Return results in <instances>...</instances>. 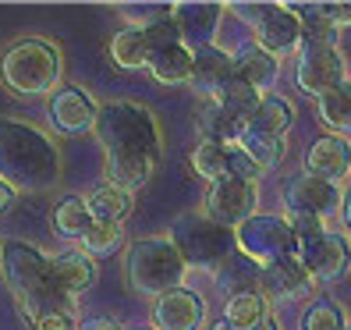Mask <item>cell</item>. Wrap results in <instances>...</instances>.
Here are the masks:
<instances>
[{"instance_id":"cell-1","label":"cell","mask_w":351,"mask_h":330,"mask_svg":"<svg viewBox=\"0 0 351 330\" xmlns=\"http://www.w3.org/2000/svg\"><path fill=\"white\" fill-rule=\"evenodd\" d=\"M0 266H4L8 287L14 292L18 305H22L32 320H39L43 313H53V309H64L50 292V281H47L50 259L39 249H32L25 241H8V245H0Z\"/></svg>"},{"instance_id":"cell-2","label":"cell","mask_w":351,"mask_h":330,"mask_svg":"<svg viewBox=\"0 0 351 330\" xmlns=\"http://www.w3.org/2000/svg\"><path fill=\"white\" fill-rule=\"evenodd\" d=\"M0 82L18 96H47L60 82V54L47 39H18L0 57Z\"/></svg>"},{"instance_id":"cell-3","label":"cell","mask_w":351,"mask_h":330,"mask_svg":"<svg viewBox=\"0 0 351 330\" xmlns=\"http://www.w3.org/2000/svg\"><path fill=\"white\" fill-rule=\"evenodd\" d=\"M184 259L174 249L171 238H138L128 249V284L142 298H160L181 287L184 281Z\"/></svg>"},{"instance_id":"cell-4","label":"cell","mask_w":351,"mask_h":330,"mask_svg":"<svg viewBox=\"0 0 351 330\" xmlns=\"http://www.w3.org/2000/svg\"><path fill=\"white\" fill-rule=\"evenodd\" d=\"M93 132H96V139L103 142L107 153H142L149 160L160 156V132L153 125L149 110L132 107V103L99 107Z\"/></svg>"},{"instance_id":"cell-5","label":"cell","mask_w":351,"mask_h":330,"mask_svg":"<svg viewBox=\"0 0 351 330\" xmlns=\"http://www.w3.org/2000/svg\"><path fill=\"white\" fill-rule=\"evenodd\" d=\"M142 32H146V47H149L146 68L153 71L156 82H163V86H181V82L192 78V50L184 47V32L171 14L149 22Z\"/></svg>"},{"instance_id":"cell-6","label":"cell","mask_w":351,"mask_h":330,"mask_svg":"<svg viewBox=\"0 0 351 330\" xmlns=\"http://www.w3.org/2000/svg\"><path fill=\"white\" fill-rule=\"evenodd\" d=\"M171 241H174V249L181 252L184 263H199V266H206V270L223 266L234 252L231 231L213 224L210 217H181Z\"/></svg>"},{"instance_id":"cell-7","label":"cell","mask_w":351,"mask_h":330,"mask_svg":"<svg viewBox=\"0 0 351 330\" xmlns=\"http://www.w3.org/2000/svg\"><path fill=\"white\" fill-rule=\"evenodd\" d=\"M238 249L245 252V259L256 263L259 270L270 266L284 256H295V238H291V224L284 217H266V213H252L249 220L238 228L234 235Z\"/></svg>"},{"instance_id":"cell-8","label":"cell","mask_w":351,"mask_h":330,"mask_svg":"<svg viewBox=\"0 0 351 330\" xmlns=\"http://www.w3.org/2000/svg\"><path fill=\"white\" fill-rule=\"evenodd\" d=\"M256 213V181L220 174L206 192V217L220 228H241Z\"/></svg>"},{"instance_id":"cell-9","label":"cell","mask_w":351,"mask_h":330,"mask_svg":"<svg viewBox=\"0 0 351 330\" xmlns=\"http://www.w3.org/2000/svg\"><path fill=\"white\" fill-rule=\"evenodd\" d=\"M298 89L308 96H323L330 89H337L344 82V57L334 43H308L302 39V54H298Z\"/></svg>"},{"instance_id":"cell-10","label":"cell","mask_w":351,"mask_h":330,"mask_svg":"<svg viewBox=\"0 0 351 330\" xmlns=\"http://www.w3.org/2000/svg\"><path fill=\"white\" fill-rule=\"evenodd\" d=\"M341 202H344L341 185L313 178V174L295 178L284 192V206L291 217H313V220H323V224L341 213Z\"/></svg>"},{"instance_id":"cell-11","label":"cell","mask_w":351,"mask_h":330,"mask_svg":"<svg viewBox=\"0 0 351 330\" xmlns=\"http://www.w3.org/2000/svg\"><path fill=\"white\" fill-rule=\"evenodd\" d=\"M96 274H99V270H96V259L86 256L82 249H71V252H60V256L50 259L47 281H50L53 298L68 309V302H71L75 295H82L86 287L96 284Z\"/></svg>"},{"instance_id":"cell-12","label":"cell","mask_w":351,"mask_h":330,"mask_svg":"<svg viewBox=\"0 0 351 330\" xmlns=\"http://www.w3.org/2000/svg\"><path fill=\"white\" fill-rule=\"evenodd\" d=\"M96 114H99L96 99L78 86H57L53 96H50V121H53V128L64 132V135L93 132Z\"/></svg>"},{"instance_id":"cell-13","label":"cell","mask_w":351,"mask_h":330,"mask_svg":"<svg viewBox=\"0 0 351 330\" xmlns=\"http://www.w3.org/2000/svg\"><path fill=\"white\" fill-rule=\"evenodd\" d=\"M153 323H156V330H202L206 302L195 292H189V287H174V292L156 298Z\"/></svg>"},{"instance_id":"cell-14","label":"cell","mask_w":351,"mask_h":330,"mask_svg":"<svg viewBox=\"0 0 351 330\" xmlns=\"http://www.w3.org/2000/svg\"><path fill=\"white\" fill-rule=\"evenodd\" d=\"M313 292V274L298 256H284L259 270V295H277V298H298Z\"/></svg>"},{"instance_id":"cell-15","label":"cell","mask_w":351,"mask_h":330,"mask_svg":"<svg viewBox=\"0 0 351 330\" xmlns=\"http://www.w3.org/2000/svg\"><path fill=\"white\" fill-rule=\"evenodd\" d=\"M351 167V139L341 135H323L316 139L305 153V174L323 178V181H341Z\"/></svg>"},{"instance_id":"cell-16","label":"cell","mask_w":351,"mask_h":330,"mask_svg":"<svg viewBox=\"0 0 351 330\" xmlns=\"http://www.w3.org/2000/svg\"><path fill=\"white\" fill-rule=\"evenodd\" d=\"M234 78V60H231V54H223V50H217V47H199L195 54H192V86L206 96V99H213L217 96V89L223 86V82H231Z\"/></svg>"},{"instance_id":"cell-17","label":"cell","mask_w":351,"mask_h":330,"mask_svg":"<svg viewBox=\"0 0 351 330\" xmlns=\"http://www.w3.org/2000/svg\"><path fill=\"white\" fill-rule=\"evenodd\" d=\"M313 281H341L351 270V241L341 231H326V238L319 241V249L305 259Z\"/></svg>"},{"instance_id":"cell-18","label":"cell","mask_w":351,"mask_h":330,"mask_svg":"<svg viewBox=\"0 0 351 330\" xmlns=\"http://www.w3.org/2000/svg\"><path fill=\"white\" fill-rule=\"evenodd\" d=\"M256 36H259V47L270 54V57L291 54V50L302 47V29L295 22V14L287 11V8H280V4H274L270 14H266L263 22L256 25Z\"/></svg>"},{"instance_id":"cell-19","label":"cell","mask_w":351,"mask_h":330,"mask_svg":"<svg viewBox=\"0 0 351 330\" xmlns=\"http://www.w3.org/2000/svg\"><path fill=\"white\" fill-rule=\"evenodd\" d=\"M231 60H234V75L245 82V86H252L259 96L270 89L274 82H277V75H280L277 71V57H270L259 43H245Z\"/></svg>"},{"instance_id":"cell-20","label":"cell","mask_w":351,"mask_h":330,"mask_svg":"<svg viewBox=\"0 0 351 330\" xmlns=\"http://www.w3.org/2000/svg\"><path fill=\"white\" fill-rule=\"evenodd\" d=\"M153 163L156 160L142 156V153H107V181L114 185V189L132 196V192H138L142 185L149 181Z\"/></svg>"},{"instance_id":"cell-21","label":"cell","mask_w":351,"mask_h":330,"mask_svg":"<svg viewBox=\"0 0 351 330\" xmlns=\"http://www.w3.org/2000/svg\"><path fill=\"white\" fill-rule=\"evenodd\" d=\"M195 125H199V135H202L199 142L231 146V142H238V135H241V128H245V121H238L234 114H227L217 99H202Z\"/></svg>"},{"instance_id":"cell-22","label":"cell","mask_w":351,"mask_h":330,"mask_svg":"<svg viewBox=\"0 0 351 330\" xmlns=\"http://www.w3.org/2000/svg\"><path fill=\"white\" fill-rule=\"evenodd\" d=\"M245 125L256 128V132L280 135V139H284V132L295 125V107H291V103H287L284 96L263 93V96H259V103H256V110H252V117L245 121Z\"/></svg>"},{"instance_id":"cell-23","label":"cell","mask_w":351,"mask_h":330,"mask_svg":"<svg viewBox=\"0 0 351 330\" xmlns=\"http://www.w3.org/2000/svg\"><path fill=\"white\" fill-rule=\"evenodd\" d=\"M82 202H86L93 224H114V228H121L132 213V196L114 189V185H103V189L89 192V199H82Z\"/></svg>"},{"instance_id":"cell-24","label":"cell","mask_w":351,"mask_h":330,"mask_svg":"<svg viewBox=\"0 0 351 330\" xmlns=\"http://www.w3.org/2000/svg\"><path fill=\"white\" fill-rule=\"evenodd\" d=\"M234 146L249 156V163H252L256 171L277 167L280 156H284V139H280V135H266V132H256V128H249V125L241 128V135H238Z\"/></svg>"},{"instance_id":"cell-25","label":"cell","mask_w":351,"mask_h":330,"mask_svg":"<svg viewBox=\"0 0 351 330\" xmlns=\"http://www.w3.org/2000/svg\"><path fill=\"white\" fill-rule=\"evenodd\" d=\"M110 60H114L121 71H138V68H146V60H149L146 32L135 29V25L114 32V39H110Z\"/></svg>"},{"instance_id":"cell-26","label":"cell","mask_w":351,"mask_h":330,"mask_svg":"<svg viewBox=\"0 0 351 330\" xmlns=\"http://www.w3.org/2000/svg\"><path fill=\"white\" fill-rule=\"evenodd\" d=\"M319 117L326 121L330 135H341L348 139L351 132V82L344 78L337 89H330L319 96Z\"/></svg>"},{"instance_id":"cell-27","label":"cell","mask_w":351,"mask_h":330,"mask_svg":"<svg viewBox=\"0 0 351 330\" xmlns=\"http://www.w3.org/2000/svg\"><path fill=\"white\" fill-rule=\"evenodd\" d=\"M266 316H270V302L259 295V287H256V292H238L231 302H227V309H223V323H231L238 330H252Z\"/></svg>"},{"instance_id":"cell-28","label":"cell","mask_w":351,"mask_h":330,"mask_svg":"<svg viewBox=\"0 0 351 330\" xmlns=\"http://www.w3.org/2000/svg\"><path fill=\"white\" fill-rule=\"evenodd\" d=\"M50 224H53V231L57 235H64V238H82L89 228H93V217L86 210V202L68 196V199H60L53 206V213H50Z\"/></svg>"},{"instance_id":"cell-29","label":"cell","mask_w":351,"mask_h":330,"mask_svg":"<svg viewBox=\"0 0 351 330\" xmlns=\"http://www.w3.org/2000/svg\"><path fill=\"white\" fill-rule=\"evenodd\" d=\"M220 107L227 110V114H234L238 121H249L252 117V110H256V103H259V93L252 89V86H245V82L234 75L231 82H223V86L217 89V96H213Z\"/></svg>"},{"instance_id":"cell-30","label":"cell","mask_w":351,"mask_h":330,"mask_svg":"<svg viewBox=\"0 0 351 330\" xmlns=\"http://www.w3.org/2000/svg\"><path fill=\"white\" fill-rule=\"evenodd\" d=\"M295 14V22L302 29V39H308V43H334L337 47V29L323 18L319 8H308V4H295V8H287Z\"/></svg>"},{"instance_id":"cell-31","label":"cell","mask_w":351,"mask_h":330,"mask_svg":"<svg viewBox=\"0 0 351 330\" xmlns=\"http://www.w3.org/2000/svg\"><path fill=\"white\" fill-rule=\"evenodd\" d=\"M291 238H295V256L305 263L319 249V241L326 238V224L323 220H313V217H291Z\"/></svg>"},{"instance_id":"cell-32","label":"cell","mask_w":351,"mask_h":330,"mask_svg":"<svg viewBox=\"0 0 351 330\" xmlns=\"http://www.w3.org/2000/svg\"><path fill=\"white\" fill-rule=\"evenodd\" d=\"M78 241H82V252L86 256H110L125 245V231L114 228V224H93Z\"/></svg>"},{"instance_id":"cell-33","label":"cell","mask_w":351,"mask_h":330,"mask_svg":"<svg viewBox=\"0 0 351 330\" xmlns=\"http://www.w3.org/2000/svg\"><path fill=\"white\" fill-rule=\"evenodd\" d=\"M192 167L206 181H217L220 174H227V146H217V142H199L195 153H192Z\"/></svg>"},{"instance_id":"cell-34","label":"cell","mask_w":351,"mask_h":330,"mask_svg":"<svg viewBox=\"0 0 351 330\" xmlns=\"http://www.w3.org/2000/svg\"><path fill=\"white\" fill-rule=\"evenodd\" d=\"M302 330H344V313L334 302H313L302 316Z\"/></svg>"},{"instance_id":"cell-35","label":"cell","mask_w":351,"mask_h":330,"mask_svg":"<svg viewBox=\"0 0 351 330\" xmlns=\"http://www.w3.org/2000/svg\"><path fill=\"white\" fill-rule=\"evenodd\" d=\"M36 330H78V327L64 309H53V313H43L36 320Z\"/></svg>"},{"instance_id":"cell-36","label":"cell","mask_w":351,"mask_h":330,"mask_svg":"<svg viewBox=\"0 0 351 330\" xmlns=\"http://www.w3.org/2000/svg\"><path fill=\"white\" fill-rule=\"evenodd\" d=\"M270 8H274V4H234L231 11H234V14L241 18V22H249V25H259L263 18L270 14Z\"/></svg>"},{"instance_id":"cell-37","label":"cell","mask_w":351,"mask_h":330,"mask_svg":"<svg viewBox=\"0 0 351 330\" xmlns=\"http://www.w3.org/2000/svg\"><path fill=\"white\" fill-rule=\"evenodd\" d=\"M319 11H323V18H326L334 29L351 25V4H319Z\"/></svg>"},{"instance_id":"cell-38","label":"cell","mask_w":351,"mask_h":330,"mask_svg":"<svg viewBox=\"0 0 351 330\" xmlns=\"http://www.w3.org/2000/svg\"><path fill=\"white\" fill-rule=\"evenodd\" d=\"M14 202V189L8 181H0V213H8V206Z\"/></svg>"},{"instance_id":"cell-39","label":"cell","mask_w":351,"mask_h":330,"mask_svg":"<svg viewBox=\"0 0 351 330\" xmlns=\"http://www.w3.org/2000/svg\"><path fill=\"white\" fill-rule=\"evenodd\" d=\"M78 330H121L114 320H89V323H82Z\"/></svg>"},{"instance_id":"cell-40","label":"cell","mask_w":351,"mask_h":330,"mask_svg":"<svg viewBox=\"0 0 351 330\" xmlns=\"http://www.w3.org/2000/svg\"><path fill=\"white\" fill-rule=\"evenodd\" d=\"M252 330H277V320H274V316H266V320H259Z\"/></svg>"},{"instance_id":"cell-41","label":"cell","mask_w":351,"mask_h":330,"mask_svg":"<svg viewBox=\"0 0 351 330\" xmlns=\"http://www.w3.org/2000/svg\"><path fill=\"white\" fill-rule=\"evenodd\" d=\"M344 220H348V228H351V192L344 196Z\"/></svg>"},{"instance_id":"cell-42","label":"cell","mask_w":351,"mask_h":330,"mask_svg":"<svg viewBox=\"0 0 351 330\" xmlns=\"http://www.w3.org/2000/svg\"><path fill=\"white\" fill-rule=\"evenodd\" d=\"M210 330H238V327H231V323H223V320H220V323H213Z\"/></svg>"},{"instance_id":"cell-43","label":"cell","mask_w":351,"mask_h":330,"mask_svg":"<svg viewBox=\"0 0 351 330\" xmlns=\"http://www.w3.org/2000/svg\"><path fill=\"white\" fill-rule=\"evenodd\" d=\"M348 174H351V167H348Z\"/></svg>"},{"instance_id":"cell-44","label":"cell","mask_w":351,"mask_h":330,"mask_svg":"<svg viewBox=\"0 0 351 330\" xmlns=\"http://www.w3.org/2000/svg\"><path fill=\"white\" fill-rule=\"evenodd\" d=\"M344 330H351V327H344Z\"/></svg>"}]
</instances>
